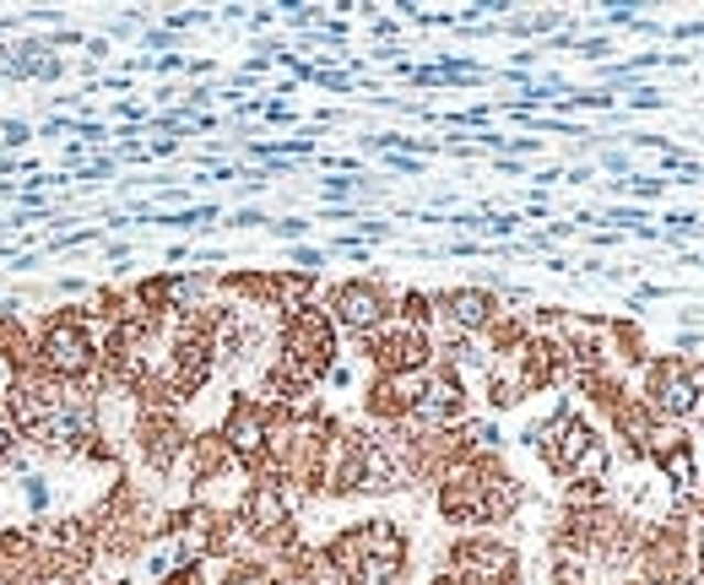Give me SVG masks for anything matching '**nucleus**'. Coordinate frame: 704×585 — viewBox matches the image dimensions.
Segmentation results:
<instances>
[{"instance_id":"f257e3e1","label":"nucleus","mask_w":704,"mask_h":585,"mask_svg":"<svg viewBox=\"0 0 704 585\" xmlns=\"http://www.w3.org/2000/svg\"><path fill=\"white\" fill-rule=\"evenodd\" d=\"M331 353H336V331L325 321L315 304H299L293 310V321L282 331V358H288V375L304 386V380H315L331 369Z\"/></svg>"},{"instance_id":"f03ea898","label":"nucleus","mask_w":704,"mask_h":585,"mask_svg":"<svg viewBox=\"0 0 704 585\" xmlns=\"http://www.w3.org/2000/svg\"><path fill=\"white\" fill-rule=\"evenodd\" d=\"M510 477L505 472H494V466H461L455 477L445 483V516L450 520H488L499 516L505 505H510Z\"/></svg>"},{"instance_id":"7ed1b4c3","label":"nucleus","mask_w":704,"mask_h":585,"mask_svg":"<svg viewBox=\"0 0 704 585\" xmlns=\"http://www.w3.org/2000/svg\"><path fill=\"white\" fill-rule=\"evenodd\" d=\"M39 364L55 375V380H82L93 364H98V347H93V336H87V325L76 321H55L44 331V342H39Z\"/></svg>"},{"instance_id":"20e7f679","label":"nucleus","mask_w":704,"mask_h":585,"mask_svg":"<svg viewBox=\"0 0 704 585\" xmlns=\"http://www.w3.org/2000/svg\"><path fill=\"white\" fill-rule=\"evenodd\" d=\"M429 336L418 331V325H385L369 336V358H375V369H380L385 380H407V375H418V369H429Z\"/></svg>"},{"instance_id":"39448f33","label":"nucleus","mask_w":704,"mask_h":585,"mask_svg":"<svg viewBox=\"0 0 704 585\" xmlns=\"http://www.w3.org/2000/svg\"><path fill=\"white\" fill-rule=\"evenodd\" d=\"M385 315H390V299H385L380 282H342L331 293V321L358 331V336H375L385 325Z\"/></svg>"},{"instance_id":"423d86ee","label":"nucleus","mask_w":704,"mask_h":585,"mask_svg":"<svg viewBox=\"0 0 704 585\" xmlns=\"http://www.w3.org/2000/svg\"><path fill=\"white\" fill-rule=\"evenodd\" d=\"M650 407L661 418H689L700 407V380H694V369L683 358H661L650 369Z\"/></svg>"},{"instance_id":"0eeeda50","label":"nucleus","mask_w":704,"mask_h":585,"mask_svg":"<svg viewBox=\"0 0 704 585\" xmlns=\"http://www.w3.org/2000/svg\"><path fill=\"white\" fill-rule=\"evenodd\" d=\"M223 451L239 455V461H250L256 466L260 455H266V445H271V423H266V412H260L256 401H234L228 407V423H223Z\"/></svg>"},{"instance_id":"6e6552de","label":"nucleus","mask_w":704,"mask_h":585,"mask_svg":"<svg viewBox=\"0 0 704 585\" xmlns=\"http://www.w3.org/2000/svg\"><path fill=\"white\" fill-rule=\"evenodd\" d=\"M412 418H418V423H429V429L461 423V418H466V390H461V380H455V375H434V380H423L418 401H412Z\"/></svg>"},{"instance_id":"1a4fd4ad","label":"nucleus","mask_w":704,"mask_h":585,"mask_svg":"<svg viewBox=\"0 0 704 585\" xmlns=\"http://www.w3.org/2000/svg\"><path fill=\"white\" fill-rule=\"evenodd\" d=\"M440 315L450 321L455 336H472V331H488V325H494L499 299H494L488 288H450L445 299H440Z\"/></svg>"},{"instance_id":"9d476101","label":"nucleus","mask_w":704,"mask_h":585,"mask_svg":"<svg viewBox=\"0 0 704 585\" xmlns=\"http://www.w3.org/2000/svg\"><path fill=\"white\" fill-rule=\"evenodd\" d=\"M245 520H250V531L256 537H288V499H282V488L277 483H256L250 488V499H245Z\"/></svg>"},{"instance_id":"9b49d317","label":"nucleus","mask_w":704,"mask_h":585,"mask_svg":"<svg viewBox=\"0 0 704 585\" xmlns=\"http://www.w3.org/2000/svg\"><path fill=\"white\" fill-rule=\"evenodd\" d=\"M174 455H180V429H174V423H158V429H147V461L169 466Z\"/></svg>"},{"instance_id":"f8f14e48","label":"nucleus","mask_w":704,"mask_h":585,"mask_svg":"<svg viewBox=\"0 0 704 585\" xmlns=\"http://www.w3.org/2000/svg\"><path fill=\"white\" fill-rule=\"evenodd\" d=\"M661 466L672 472V483H694V455H689V445H683V440L661 455Z\"/></svg>"},{"instance_id":"ddd939ff","label":"nucleus","mask_w":704,"mask_h":585,"mask_svg":"<svg viewBox=\"0 0 704 585\" xmlns=\"http://www.w3.org/2000/svg\"><path fill=\"white\" fill-rule=\"evenodd\" d=\"M28 505H33V510H44V505H50V488H44L39 477H28Z\"/></svg>"},{"instance_id":"4468645a","label":"nucleus","mask_w":704,"mask_h":585,"mask_svg":"<svg viewBox=\"0 0 704 585\" xmlns=\"http://www.w3.org/2000/svg\"><path fill=\"white\" fill-rule=\"evenodd\" d=\"M228 585H266V575H256V570H239Z\"/></svg>"},{"instance_id":"2eb2a0df","label":"nucleus","mask_w":704,"mask_h":585,"mask_svg":"<svg viewBox=\"0 0 704 585\" xmlns=\"http://www.w3.org/2000/svg\"><path fill=\"white\" fill-rule=\"evenodd\" d=\"M6 455H11V423L0 418V461H6Z\"/></svg>"},{"instance_id":"dca6fc26","label":"nucleus","mask_w":704,"mask_h":585,"mask_svg":"<svg viewBox=\"0 0 704 585\" xmlns=\"http://www.w3.org/2000/svg\"><path fill=\"white\" fill-rule=\"evenodd\" d=\"M650 585H678V581H650Z\"/></svg>"},{"instance_id":"f3484780","label":"nucleus","mask_w":704,"mask_h":585,"mask_svg":"<svg viewBox=\"0 0 704 585\" xmlns=\"http://www.w3.org/2000/svg\"><path fill=\"white\" fill-rule=\"evenodd\" d=\"M0 585H6V575H0Z\"/></svg>"},{"instance_id":"a211bd4d","label":"nucleus","mask_w":704,"mask_h":585,"mask_svg":"<svg viewBox=\"0 0 704 585\" xmlns=\"http://www.w3.org/2000/svg\"><path fill=\"white\" fill-rule=\"evenodd\" d=\"M700 564H704V553H700Z\"/></svg>"}]
</instances>
